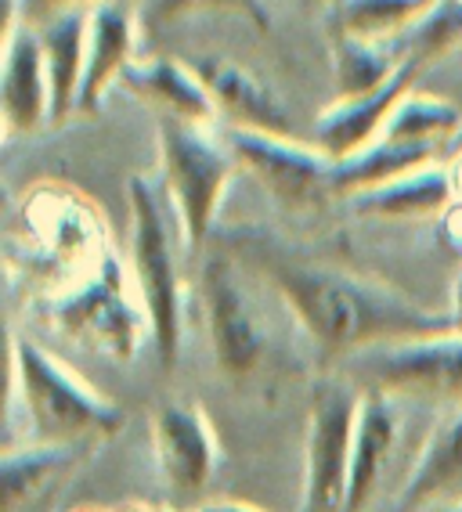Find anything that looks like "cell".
Returning a JSON list of instances; mask_svg holds the SVG:
<instances>
[{
    "label": "cell",
    "mask_w": 462,
    "mask_h": 512,
    "mask_svg": "<svg viewBox=\"0 0 462 512\" xmlns=\"http://www.w3.org/2000/svg\"><path fill=\"white\" fill-rule=\"evenodd\" d=\"M257 264L325 354L351 357L379 343L455 329L452 314L426 311L398 289L365 282L329 264L286 256L278 249H257Z\"/></svg>",
    "instance_id": "6da1fadb"
},
{
    "label": "cell",
    "mask_w": 462,
    "mask_h": 512,
    "mask_svg": "<svg viewBox=\"0 0 462 512\" xmlns=\"http://www.w3.org/2000/svg\"><path fill=\"white\" fill-rule=\"evenodd\" d=\"M11 401L26 415L33 444H69L109 437L123 426L120 408L87 386L73 368L29 336L11 332Z\"/></svg>",
    "instance_id": "7a4b0ae2"
},
{
    "label": "cell",
    "mask_w": 462,
    "mask_h": 512,
    "mask_svg": "<svg viewBox=\"0 0 462 512\" xmlns=\"http://www.w3.org/2000/svg\"><path fill=\"white\" fill-rule=\"evenodd\" d=\"M174 206L163 199L156 181L130 177V260L134 289L148 314V336L163 368L177 365L181 354V267L174 249Z\"/></svg>",
    "instance_id": "3957f363"
},
{
    "label": "cell",
    "mask_w": 462,
    "mask_h": 512,
    "mask_svg": "<svg viewBox=\"0 0 462 512\" xmlns=\"http://www.w3.org/2000/svg\"><path fill=\"white\" fill-rule=\"evenodd\" d=\"M159 156H163V184L174 206L181 242L188 253H195L210 235L239 159L231 145H221L206 127L170 116L159 123Z\"/></svg>",
    "instance_id": "277c9868"
},
{
    "label": "cell",
    "mask_w": 462,
    "mask_h": 512,
    "mask_svg": "<svg viewBox=\"0 0 462 512\" xmlns=\"http://www.w3.org/2000/svg\"><path fill=\"white\" fill-rule=\"evenodd\" d=\"M343 375L361 394L462 401V332L379 343L343 357Z\"/></svg>",
    "instance_id": "5b68a950"
},
{
    "label": "cell",
    "mask_w": 462,
    "mask_h": 512,
    "mask_svg": "<svg viewBox=\"0 0 462 512\" xmlns=\"http://www.w3.org/2000/svg\"><path fill=\"white\" fill-rule=\"evenodd\" d=\"M51 314L65 336L80 339V343L102 350L116 361H130L138 354L141 336L148 329L145 303L138 293H130L120 260H112V256L98 260V267L87 275L84 285L58 296Z\"/></svg>",
    "instance_id": "8992f818"
},
{
    "label": "cell",
    "mask_w": 462,
    "mask_h": 512,
    "mask_svg": "<svg viewBox=\"0 0 462 512\" xmlns=\"http://www.w3.org/2000/svg\"><path fill=\"white\" fill-rule=\"evenodd\" d=\"M361 390L347 379H325L311 397L304 451V502L300 512H343L351 484V451L358 430Z\"/></svg>",
    "instance_id": "52a82bcc"
},
{
    "label": "cell",
    "mask_w": 462,
    "mask_h": 512,
    "mask_svg": "<svg viewBox=\"0 0 462 512\" xmlns=\"http://www.w3.org/2000/svg\"><path fill=\"white\" fill-rule=\"evenodd\" d=\"M228 145L278 202L293 210L322 206L336 192V163L318 145H304L282 134H260V130H228Z\"/></svg>",
    "instance_id": "ba28073f"
},
{
    "label": "cell",
    "mask_w": 462,
    "mask_h": 512,
    "mask_svg": "<svg viewBox=\"0 0 462 512\" xmlns=\"http://www.w3.org/2000/svg\"><path fill=\"white\" fill-rule=\"evenodd\" d=\"M203 300L217 365L231 379H246L264 361L268 336H264V321H260L257 303L250 300V289L242 282L235 260L221 253H213L206 260Z\"/></svg>",
    "instance_id": "9c48e42d"
},
{
    "label": "cell",
    "mask_w": 462,
    "mask_h": 512,
    "mask_svg": "<svg viewBox=\"0 0 462 512\" xmlns=\"http://www.w3.org/2000/svg\"><path fill=\"white\" fill-rule=\"evenodd\" d=\"M152 437H156L159 473L174 494H199L210 487L221 444L210 419L192 401H167L152 415Z\"/></svg>",
    "instance_id": "30bf717a"
},
{
    "label": "cell",
    "mask_w": 462,
    "mask_h": 512,
    "mask_svg": "<svg viewBox=\"0 0 462 512\" xmlns=\"http://www.w3.org/2000/svg\"><path fill=\"white\" fill-rule=\"evenodd\" d=\"M0 109L8 134H33L51 123V80H47L44 47L37 29L19 26L15 0H8L4 22V83H0Z\"/></svg>",
    "instance_id": "8fae6325"
},
{
    "label": "cell",
    "mask_w": 462,
    "mask_h": 512,
    "mask_svg": "<svg viewBox=\"0 0 462 512\" xmlns=\"http://www.w3.org/2000/svg\"><path fill=\"white\" fill-rule=\"evenodd\" d=\"M419 69H423V65L408 58V62L401 65V73L390 83H383L379 91L358 94V98H336V105H329V109L322 112V119H318V127H315L318 148H322L333 163H343V159L365 152V148L379 138V130L387 127V119H390V112L398 109V101L405 98V94H412V83H416Z\"/></svg>",
    "instance_id": "7c38bea8"
},
{
    "label": "cell",
    "mask_w": 462,
    "mask_h": 512,
    "mask_svg": "<svg viewBox=\"0 0 462 512\" xmlns=\"http://www.w3.org/2000/svg\"><path fill=\"white\" fill-rule=\"evenodd\" d=\"M195 73L206 83V91L217 105V116H228L231 127L293 138V116L282 105V98L271 91V83L250 73L246 65L210 55L203 62H195Z\"/></svg>",
    "instance_id": "4fadbf2b"
},
{
    "label": "cell",
    "mask_w": 462,
    "mask_h": 512,
    "mask_svg": "<svg viewBox=\"0 0 462 512\" xmlns=\"http://www.w3.org/2000/svg\"><path fill=\"white\" fill-rule=\"evenodd\" d=\"M134 8L127 0H98L91 4L87 26V62L76 112H94L112 83L123 80L127 65L134 62Z\"/></svg>",
    "instance_id": "5bb4252c"
},
{
    "label": "cell",
    "mask_w": 462,
    "mask_h": 512,
    "mask_svg": "<svg viewBox=\"0 0 462 512\" xmlns=\"http://www.w3.org/2000/svg\"><path fill=\"white\" fill-rule=\"evenodd\" d=\"M401 415L394 408V397L387 394H361L358 408V430H354L351 451V484H347V509L343 512H365L376 498L387 462L398 448Z\"/></svg>",
    "instance_id": "9a60e30c"
},
{
    "label": "cell",
    "mask_w": 462,
    "mask_h": 512,
    "mask_svg": "<svg viewBox=\"0 0 462 512\" xmlns=\"http://www.w3.org/2000/svg\"><path fill=\"white\" fill-rule=\"evenodd\" d=\"M87 26H91V8L55 11L37 26L51 80V123H62L69 112H76L87 62Z\"/></svg>",
    "instance_id": "2e32d148"
},
{
    "label": "cell",
    "mask_w": 462,
    "mask_h": 512,
    "mask_svg": "<svg viewBox=\"0 0 462 512\" xmlns=\"http://www.w3.org/2000/svg\"><path fill=\"white\" fill-rule=\"evenodd\" d=\"M120 83L138 98L152 101L170 119H185V123H199V127H210L217 119V105H213L206 83L195 73V65L174 62V58H141V62L127 65Z\"/></svg>",
    "instance_id": "e0dca14e"
},
{
    "label": "cell",
    "mask_w": 462,
    "mask_h": 512,
    "mask_svg": "<svg viewBox=\"0 0 462 512\" xmlns=\"http://www.w3.org/2000/svg\"><path fill=\"white\" fill-rule=\"evenodd\" d=\"M455 202L452 166L430 163L423 170H412L405 177L351 195V206L365 217H430L448 210Z\"/></svg>",
    "instance_id": "ac0fdd59"
},
{
    "label": "cell",
    "mask_w": 462,
    "mask_h": 512,
    "mask_svg": "<svg viewBox=\"0 0 462 512\" xmlns=\"http://www.w3.org/2000/svg\"><path fill=\"white\" fill-rule=\"evenodd\" d=\"M455 487H462V404L426 440L423 455L401 491V512H419L426 505L448 502Z\"/></svg>",
    "instance_id": "d6986e66"
},
{
    "label": "cell",
    "mask_w": 462,
    "mask_h": 512,
    "mask_svg": "<svg viewBox=\"0 0 462 512\" xmlns=\"http://www.w3.org/2000/svg\"><path fill=\"white\" fill-rule=\"evenodd\" d=\"M437 4L441 0H340L336 22H340V37L398 44Z\"/></svg>",
    "instance_id": "ffe728a7"
},
{
    "label": "cell",
    "mask_w": 462,
    "mask_h": 512,
    "mask_svg": "<svg viewBox=\"0 0 462 512\" xmlns=\"http://www.w3.org/2000/svg\"><path fill=\"white\" fill-rule=\"evenodd\" d=\"M462 127V112L452 101L434 98V94H405L398 109L390 112L387 127L379 130L376 141H394V145H419V148H444L452 134Z\"/></svg>",
    "instance_id": "44dd1931"
},
{
    "label": "cell",
    "mask_w": 462,
    "mask_h": 512,
    "mask_svg": "<svg viewBox=\"0 0 462 512\" xmlns=\"http://www.w3.org/2000/svg\"><path fill=\"white\" fill-rule=\"evenodd\" d=\"M405 51L398 44H376V40L358 37H336L333 65H336V87L340 98H358V94L379 91L390 83L405 65Z\"/></svg>",
    "instance_id": "7402d4cb"
},
{
    "label": "cell",
    "mask_w": 462,
    "mask_h": 512,
    "mask_svg": "<svg viewBox=\"0 0 462 512\" xmlns=\"http://www.w3.org/2000/svg\"><path fill=\"white\" fill-rule=\"evenodd\" d=\"M76 458V448L69 444H26V448H8L0 462L4 476V509L29 502L37 491H44L58 473Z\"/></svg>",
    "instance_id": "603a6c76"
},
{
    "label": "cell",
    "mask_w": 462,
    "mask_h": 512,
    "mask_svg": "<svg viewBox=\"0 0 462 512\" xmlns=\"http://www.w3.org/2000/svg\"><path fill=\"white\" fill-rule=\"evenodd\" d=\"M228 4H235V0H145L141 15H145L148 26H167V22L181 19V15H188V11L228 8Z\"/></svg>",
    "instance_id": "cb8c5ba5"
},
{
    "label": "cell",
    "mask_w": 462,
    "mask_h": 512,
    "mask_svg": "<svg viewBox=\"0 0 462 512\" xmlns=\"http://www.w3.org/2000/svg\"><path fill=\"white\" fill-rule=\"evenodd\" d=\"M91 4H98V0H37L33 8L40 11V15H55V11H65V8H91Z\"/></svg>",
    "instance_id": "d4e9b609"
},
{
    "label": "cell",
    "mask_w": 462,
    "mask_h": 512,
    "mask_svg": "<svg viewBox=\"0 0 462 512\" xmlns=\"http://www.w3.org/2000/svg\"><path fill=\"white\" fill-rule=\"evenodd\" d=\"M452 181H455V202H462V156L452 163Z\"/></svg>",
    "instance_id": "484cf974"
},
{
    "label": "cell",
    "mask_w": 462,
    "mask_h": 512,
    "mask_svg": "<svg viewBox=\"0 0 462 512\" xmlns=\"http://www.w3.org/2000/svg\"><path fill=\"white\" fill-rule=\"evenodd\" d=\"M419 512H462V502H437V505H426Z\"/></svg>",
    "instance_id": "4316f807"
},
{
    "label": "cell",
    "mask_w": 462,
    "mask_h": 512,
    "mask_svg": "<svg viewBox=\"0 0 462 512\" xmlns=\"http://www.w3.org/2000/svg\"><path fill=\"white\" fill-rule=\"evenodd\" d=\"M203 512H257V509H250V505H210Z\"/></svg>",
    "instance_id": "83f0119b"
},
{
    "label": "cell",
    "mask_w": 462,
    "mask_h": 512,
    "mask_svg": "<svg viewBox=\"0 0 462 512\" xmlns=\"http://www.w3.org/2000/svg\"><path fill=\"white\" fill-rule=\"evenodd\" d=\"M455 4H462V0H455Z\"/></svg>",
    "instance_id": "f1b7e54d"
},
{
    "label": "cell",
    "mask_w": 462,
    "mask_h": 512,
    "mask_svg": "<svg viewBox=\"0 0 462 512\" xmlns=\"http://www.w3.org/2000/svg\"><path fill=\"white\" fill-rule=\"evenodd\" d=\"M333 4H340V0H333Z\"/></svg>",
    "instance_id": "f546056e"
}]
</instances>
